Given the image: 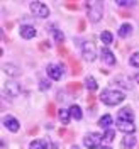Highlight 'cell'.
<instances>
[{"instance_id":"f1b7e54d","label":"cell","mask_w":139,"mask_h":149,"mask_svg":"<svg viewBox=\"0 0 139 149\" xmlns=\"http://www.w3.org/2000/svg\"><path fill=\"white\" fill-rule=\"evenodd\" d=\"M98 149H112L110 146H102V148H98Z\"/></svg>"},{"instance_id":"5bb4252c","label":"cell","mask_w":139,"mask_h":149,"mask_svg":"<svg viewBox=\"0 0 139 149\" xmlns=\"http://www.w3.org/2000/svg\"><path fill=\"white\" fill-rule=\"evenodd\" d=\"M122 146L126 149H131L136 146V136L134 134H127V136H124V139H122Z\"/></svg>"},{"instance_id":"5b68a950","label":"cell","mask_w":139,"mask_h":149,"mask_svg":"<svg viewBox=\"0 0 139 149\" xmlns=\"http://www.w3.org/2000/svg\"><path fill=\"white\" fill-rule=\"evenodd\" d=\"M31 12L39 19L49 17V9H47L46 3H43V2H32L31 3Z\"/></svg>"},{"instance_id":"603a6c76","label":"cell","mask_w":139,"mask_h":149,"mask_svg":"<svg viewBox=\"0 0 139 149\" xmlns=\"http://www.w3.org/2000/svg\"><path fill=\"white\" fill-rule=\"evenodd\" d=\"M85 86H87L90 92H95L98 85H97V81H95V78H93V76H88V78L85 80Z\"/></svg>"},{"instance_id":"8992f818","label":"cell","mask_w":139,"mask_h":149,"mask_svg":"<svg viewBox=\"0 0 139 149\" xmlns=\"http://www.w3.org/2000/svg\"><path fill=\"white\" fill-rule=\"evenodd\" d=\"M20 95V85L17 81H7L3 85V97L5 98H15Z\"/></svg>"},{"instance_id":"8fae6325","label":"cell","mask_w":139,"mask_h":149,"mask_svg":"<svg viewBox=\"0 0 139 149\" xmlns=\"http://www.w3.org/2000/svg\"><path fill=\"white\" fill-rule=\"evenodd\" d=\"M100 56H102V61L107 66H114V65H115V56H114V53H112L110 49L103 47L102 53H100Z\"/></svg>"},{"instance_id":"4316f807","label":"cell","mask_w":139,"mask_h":149,"mask_svg":"<svg viewBox=\"0 0 139 149\" xmlns=\"http://www.w3.org/2000/svg\"><path fill=\"white\" fill-rule=\"evenodd\" d=\"M117 5L119 7H132V5H136V2H122V0H119Z\"/></svg>"},{"instance_id":"44dd1931","label":"cell","mask_w":139,"mask_h":149,"mask_svg":"<svg viewBox=\"0 0 139 149\" xmlns=\"http://www.w3.org/2000/svg\"><path fill=\"white\" fill-rule=\"evenodd\" d=\"M100 41H102L105 46H109V44H112L114 42V36H112L110 31H103L102 34H100Z\"/></svg>"},{"instance_id":"30bf717a","label":"cell","mask_w":139,"mask_h":149,"mask_svg":"<svg viewBox=\"0 0 139 149\" xmlns=\"http://www.w3.org/2000/svg\"><path fill=\"white\" fill-rule=\"evenodd\" d=\"M19 32H20V37L22 39H32V37H36V29L32 27V26H20V29H19Z\"/></svg>"},{"instance_id":"6da1fadb","label":"cell","mask_w":139,"mask_h":149,"mask_svg":"<svg viewBox=\"0 0 139 149\" xmlns=\"http://www.w3.org/2000/svg\"><path fill=\"white\" fill-rule=\"evenodd\" d=\"M124 98H126V95L119 90H112V88H107V90H103L100 93V100H102L105 105H109V107H114V105H119L121 102H124Z\"/></svg>"},{"instance_id":"ffe728a7","label":"cell","mask_w":139,"mask_h":149,"mask_svg":"<svg viewBox=\"0 0 139 149\" xmlns=\"http://www.w3.org/2000/svg\"><path fill=\"white\" fill-rule=\"evenodd\" d=\"M29 149H47V141L46 139H36L31 142Z\"/></svg>"},{"instance_id":"9c48e42d","label":"cell","mask_w":139,"mask_h":149,"mask_svg":"<svg viewBox=\"0 0 139 149\" xmlns=\"http://www.w3.org/2000/svg\"><path fill=\"white\" fill-rule=\"evenodd\" d=\"M117 129L122 130V132H126V134H134L136 132V124L132 120H119L117 119Z\"/></svg>"},{"instance_id":"ac0fdd59","label":"cell","mask_w":139,"mask_h":149,"mask_svg":"<svg viewBox=\"0 0 139 149\" xmlns=\"http://www.w3.org/2000/svg\"><path fill=\"white\" fill-rule=\"evenodd\" d=\"M98 125H100L102 129H110V125H112V115H109V113L102 115V117H100V120H98Z\"/></svg>"},{"instance_id":"f546056e","label":"cell","mask_w":139,"mask_h":149,"mask_svg":"<svg viewBox=\"0 0 139 149\" xmlns=\"http://www.w3.org/2000/svg\"><path fill=\"white\" fill-rule=\"evenodd\" d=\"M71 149H78V148H76V146H73V148H71Z\"/></svg>"},{"instance_id":"d6986e66","label":"cell","mask_w":139,"mask_h":149,"mask_svg":"<svg viewBox=\"0 0 139 149\" xmlns=\"http://www.w3.org/2000/svg\"><path fill=\"white\" fill-rule=\"evenodd\" d=\"M131 32H132V26L131 24H122L119 27V31H117L119 37H127V36H131Z\"/></svg>"},{"instance_id":"52a82bcc","label":"cell","mask_w":139,"mask_h":149,"mask_svg":"<svg viewBox=\"0 0 139 149\" xmlns=\"http://www.w3.org/2000/svg\"><path fill=\"white\" fill-rule=\"evenodd\" d=\"M46 71H47V76H49L51 80L58 81V80H61V76H63V73H65V68H63L61 65H54V63H51V65H47Z\"/></svg>"},{"instance_id":"7402d4cb","label":"cell","mask_w":139,"mask_h":149,"mask_svg":"<svg viewBox=\"0 0 139 149\" xmlns=\"http://www.w3.org/2000/svg\"><path fill=\"white\" fill-rule=\"evenodd\" d=\"M51 32H53V39H54L56 42H59V44H61V42L65 41V34H63L59 29H56L54 26H51Z\"/></svg>"},{"instance_id":"7a4b0ae2","label":"cell","mask_w":139,"mask_h":149,"mask_svg":"<svg viewBox=\"0 0 139 149\" xmlns=\"http://www.w3.org/2000/svg\"><path fill=\"white\" fill-rule=\"evenodd\" d=\"M87 14H88V19L92 20L93 24L95 22H98L100 19H102V14H103V5L102 2H90L88 5H87Z\"/></svg>"},{"instance_id":"9a60e30c","label":"cell","mask_w":139,"mask_h":149,"mask_svg":"<svg viewBox=\"0 0 139 149\" xmlns=\"http://www.w3.org/2000/svg\"><path fill=\"white\" fill-rule=\"evenodd\" d=\"M59 122L66 125V124H70V119H71V113H70V109H59Z\"/></svg>"},{"instance_id":"ba28073f","label":"cell","mask_w":139,"mask_h":149,"mask_svg":"<svg viewBox=\"0 0 139 149\" xmlns=\"http://www.w3.org/2000/svg\"><path fill=\"white\" fill-rule=\"evenodd\" d=\"M2 122H3V127H5L7 130H10V132H17L19 127H20L19 120L14 117V115H5V117L2 119Z\"/></svg>"},{"instance_id":"2e32d148","label":"cell","mask_w":139,"mask_h":149,"mask_svg":"<svg viewBox=\"0 0 139 149\" xmlns=\"http://www.w3.org/2000/svg\"><path fill=\"white\" fill-rule=\"evenodd\" d=\"M131 80H132V78H127V76H117V78H115V83L124 86V88H127V90H131V88L134 86V83H129Z\"/></svg>"},{"instance_id":"e0dca14e","label":"cell","mask_w":139,"mask_h":149,"mask_svg":"<svg viewBox=\"0 0 139 149\" xmlns=\"http://www.w3.org/2000/svg\"><path fill=\"white\" fill-rule=\"evenodd\" d=\"M70 113H71V117L75 120H82V117H83V112L80 109V105H71L70 107Z\"/></svg>"},{"instance_id":"484cf974","label":"cell","mask_w":139,"mask_h":149,"mask_svg":"<svg viewBox=\"0 0 139 149\" xmlns=\"http://www.w3.org/2000/svg\"><path fill=\"white\" fill-rule=\"evenodd\" d=\"M49 86H51L49 80H39V90H47Z\"/></svg>"},{"instance_id":"d4e9b609","label":"cell","mask_w":139,"mask_h":149,"mask_svg":"<svg viewBox=\"0 0 139 149\" xmlns=\"http://www.w3.org/2000/svg\"><path fill=\"white\" fill-rule=\"evenodd\" d=\"M114 136H115V132L112 129H105V134H103V142H112L114 141Z\"/></svg>"},{"instance_id":"3957f363","label":"cell","mask_w":139,"mask_h":149,"mask_svg":"<svg viewBox=\"0 0 139 149\" xmlns=\"http://www.w3.org/2000/svg\"><path fill=\"white\" fill-rule=\"evenodd\" d=\"M82 58L88 63H93L97 59V47L93 41H85L82 44Z\"/></svg>"},{"instance_id":"7c38bea8","label":"cell","mask_w":139,"mask_h":149,"mask_svg":"<svg viewBox=\"0 0 139 149\" xmlns=\"http://www.w3.org/2000/svg\"><path fill=\"white\" fill-rule=\"evenodd\" d=\"M117 119H119V120H132L134 122V113H132V110H131V107L121 109L119 113H117Z\"/></svg>"},{"instance_id":"83f0119b","label":"cell","mask_w":139,"mask_h":149,"mask_svg":"<svg viewBox=\"0 0 139 149\" xmlns=\"http://www.w3.org/2000/svg\"><path fill=\"white\" fill-rule=\"evenodd\" d=\"M132 80H134V81H138V83H139V74H134V76H132Z\"/></svg>"},{"instance_id":"277c9868","label":"cell","mask_w":139,"mask_h":149,"mask_svg":"<svg viewBox=\"0 0 139 149\" xmlns=\"http://www.w3.org/2000/svg\"><path fill=\"white\" fill-rule=\"evenodd\" d=\"M102 141H103V137L98 134V132H90V134H85L83 144H85L87 149H98Z\"/></svg>"},{"instance_id":"4fadbf2b","label":"cell","mask_w":139,"mask_h":149,"mask_svg":"<svg viewBox=\"0 0 139 149\" xmlns=\"http://www.w3.org/2000/svg\"><path fill=\"white\" fill-rule=\"evenodd\" d=\"M3 73L9 74V76H17V74H20V70L12 63H5L3 65Z\"/></svg>"},{"instance_id":"cb8c5ba5","label":"cell","mask_w":139,"mask_h":149,"mask_svg":"<svg viewBox=\"0 0 139 149\" xmlns=\"http://www.w3.org/2000/svg\"><path fill=\"white\" fill-rule=\"evenodd\" d=\"M129 65L132 68H139V53H132L129 58Z\"/></svg>"}]
</instances>
